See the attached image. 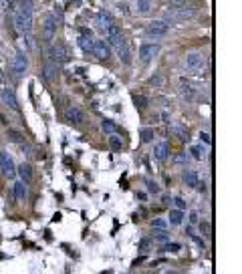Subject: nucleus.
<instances>
[{"label": "nucleus", "instance_id": "nucleus-3", "mask_svg": "<svg viewBox=\"0 0 242 274\" xmlns=\"http://www.w3.org/2000/svg\"><path fill=\"white\" fill-rule=\"evenodd\" d=\"M47 54H49L53 65H65L73 59L71 52H69V47H65V45H51Z\"/></svg>", "mask_w": 242, "mask_h": 274}, {"label": "nucleus", "instance_id": "nucleus-36", "mask_svg": "<svg viewBox=\"0 0 242 274\" xmlns=\"http://www.w3.org/2000/svg\"><path fill=\"white\" fill-rule=\"evenodd\" d=\"M198 137H200V141H202L204 145H210V135H208L206 131H200V133H198Z\"/></svg>", "mask_w": 242, "mask_h": 274}, {"label": "nucleus", "instance_id": "nucleus-47", "mask_svg": "<svg viewBox=\"0 0 242 274\" xmlns=\"http://www.w3.org/2000/svg\"><path fill=\"white\" fill-rule=\"evenodd\" d=\"M0 91H2V89H0Z\"/></svg>", "mask_w": 242, "mask_h": 274}, {"label": "nucleus", "instance_id": "nucleus-4", "mask_svg": "<svg viewBox=\"0 0 242 274\" xmlns=\"http://www.w3.org/2000/svg\"><path fill=\"white\" fill-rule=\"evenodd\" d=\"M41 36H43V41L45 43H53L54 39V34H57V21H54V14H45L43 18V25H41Z\"/></svg>", "mask_w": 242, "mask_h": 274}, {"label": "nucleus", "instance_id": "nucleus-43", "mask_svg": "<svg viewBox=\"0 0 242 274\" xmlns=\"http://www.w3.org/2000/svg\"><path fill=\"white\" fill-rule=\"evenodd\" d=\"M2 85H4V73L0 71V89H2Z\"/></svg>", "mask_w": 242, "mask_h": 274}, {"label": "nucleus", "instance_id": "nucleus-17", "mask_svg": "<svg viewBox=\"0 0 242 274\" xmlns=\"http://www.w3.org/2000/svg\"><path fill=\"white\" fill-rule=\"evenodd\" d=\"M95 23H97L99 30H103V32H107V28H109L111 25H115V23H113V18H111V14H109V12H99V14L95 16Z\"/></svg>", "mask_w": 242, "mask_h": 274}, {"label": "nucleus", "instance_id": "nucleus-28", "mask_svg": "<svg viewBox=\"0 0 242 274\" xmlns=\"http://www.w3.org/2000/svg\"><path fill=\"white\" fill-rule=\"evenodd\" d=\"M174 135H176V137H178L182 143H186V141H188V131H186L182 125H176V127H174Z\"/></svg>", "mask_w": 242, "mask_h": 274}, {"label": "nucleus", "instance_id": "nucleus-14", "mask_svg": "<svg viewBox=\"0 0 242 274\" xmlns=\"http://www.w3.org/2000/svg\"><path fill=\"white\" fill-rule=\"evenodd\" d=\"M93 54H95L99 61H107L111 57V47L105 41H95V45H93Z\"/></svg>", "mask_w": 242, "mask_h": 274}, {"label": "nucleus", "instance_id": "nucleus-24", "mask_svg": "<svg viewBox=\"0 0 242 274\" xmlns=\"http://www.w3.org/2000/svg\"><path fill=\"white\" fill-rule=\"evenodd\" d=\"M135 8L141 14H147L152 10V0H135Z\"/></svg>", "mask_w": 242, "mask_h": 274}, {"label": "nucleus", "instance_id": "nucleus-38", "mask_svg": "<svg viewBox=\"0 0 242 274\" xmlns=\"http://www.w3.org/2000/svg\"><path fill=\"white\" fill-rule=\"evenodd\" d=\"M174 204L178 206V210H182V212L186 210V202H184V199H182V198H174Z\"/></svg>", "mask_w": 242, "mask_h": 274}, {"label": "nucleus", "instance_id": "nucleus-26", "mask_svg": "<svg viewBox=\"0 0 242 274\" xmlns=\"http://www.w3.org/2000/svg\"><path fill=\"white\" fill-rule=\"evenodd\" d=\"M43 77H45L47 83H53V81H54V65H53V63L43 67Z\"/></svg>", "mask_w": 242, "mask_h": 274}, {"label": "nucleus", "instance_id": "nucleus-39", "mask_svg": "<svg viewBox=\"0 0 242 274\" xmlns=\"http://www.w3.org/2000/svg\"><path fill=\"white\" fill-rule=\"evenodd\" d=\"M83 4V0H69V6L71 8H79Z\"/></svg>", "mask_w": 242, "mask_h": 274}, {"label": "nucleus", "instance_id": "nucleus-25", "mask_svg": "<svg viewBox=\"0 0 242 274\" xmlns=\"http://www.w3.org/2000/svg\"><path fill=\"white\" fill-rule=\"evenodd\" d=\"M101 129H103L105 133H109V135H115L117 125H115L113 121H109V119H103V121H101Z\"/></svg>", "mask_w": 242, "mask_h": 274}, {"label": "nucleus", "instance_id": "nucleus-40", "mask_svg": "<svg viewBox=\"0 0 242 274\" xmlns=\"http://www.w3.org/2000/svg\"><path fill=\"white\" fill-rule=\"evenodd\" d=\"M184 159H186V155H184V153H180V155L176 157V163H178V166H184V163H186Z\"/></svg>", "mask_w": 242, "mask_h": 274}, {"label": "nucleus", "instance_id": "nucleus-30", "mask_svg": "<svg viewBox=\"0 0 242 274\" xmlns=\"http://www.w3.org/2000/svg\"><path fill=\"white\" fill-rule=\"evenodd\" d=\"M190 153L198 159V161H202V155H204V148L202 145H190Z\"/></svg>", "mask_w": 242, "mask_h": 274}, {"label": "nucleus", "instance_id": "nucleus-22", "mask_svg": "<svg viewBox=\"0 0 242 274\" xmlns=\"http://www.w3.org/2000/svg\"><path fill=\"white\" fill-rule=\"evenodd\" d=\"M139 139H141V143H143V145L154 143V139H156V131H154V129H150V127H145V129H141V133H139Z\"/></svg>", "mask_w": 242, "mask_h": 274}, {"label": "nucleus", "instance_id": "nucleus-32", "mask_svg": "<svg viewBox=\"0 0 242 274\" xmlns=\"http://www.w3.org/2000/svg\"><path fill=\"white\" fill-rule=\"evenodd\" d=\"M134 103H135L137 109H145L147 107V99L143 95H134Z\"/></svg>", "mask_w": 242, "mask_h": 274}, {"label": "nucleus", "instance_id": "nucleus-18", "mask_svg": "<svg viewBox=\"0 0 242 274\" xmlns=\"http://www.w3.org/2000/svg\"><path fill=\"white\" fill-rule=\"evenodd\" d=\"M115 50H117V57H119V61H121L123 65H129V63H132V52H129V47L125 45V41H123Z\"/></svg>", "mask_w": 242, "mask_h": 274}, {"label": "nucleus", "instance_id": "nucleus-27", "mask_svg": "<svg viewBox=\"0 0 242 274\" xmlns=\"http://www.w3.org/2000/svg\"><path fill=\"white\" fill-rule=\"evenodd\" d=\"M109 145H111V149L113 151H121L123 149V141L119 135H109Z\"/></svg>", "mask_w": 242, "mask_h": 274}, {"label": "nucleus", "instance_id": "nucleus-10", "mask_svg": "<svg viewBox=\"0 0 242 274\" xmlns=\"http://www.w3.org/2000/svg\"><path fill=\"white\" fill-rule=\"evenodd\" d=\"M27 67H28V61L25 57V52L23 50H16L14 59H12V71H14V75L16 77H23L25 73H27Z\"/></svg>", "mask_w": 242, "mask_h": 274}, {"label": "nucleus", "instance_id": "nucleus-45", "mask_svg": "<svg viewBox=\"0 0 242 274\" xmlns=\"http://www.w3.org/2000/svg\"><path fill=\"white\" fill-rule=\"evenodd\" d=\"M2 2H6V4H10V0H2Z\"/></svg>", "mask_w": 242, "mask_h": 274}, {"label": "nucleus", "instance_id": "nucleus-29", "mask_svg": "<svg viewBox=\"0 0 242 274\" xmlns=\"http://www.w3.org/2000/svg\"><path fill=\"white\" fill-rule=\"evenodd\" d=\"M8 139H12V141H14V143H18V145L27 143V141H25V137H23L21 133H18L16 129H8Z\"/></svg>", "mask_w": 242, "mask_h": 274}, {"label": "nucleus", "instance_id": "nucleus-15", "mask_svg": "<svg viewBox=\"0 0 242 274\" xmlns=\"http://www.w3.org/2000/svg\"><path fill=\"white\" fill-rule=\"evenodd\" d=\"M67 119H69V123H73V125H83L85 115H83V111H81L79 107H69V109H67Z\"/></svg>", "mask_w": 242, "mask_h": 274}, {"label": "nucleus", "instance_id": "nucleus-6", "mask_svg": "<svg viewBox=\"0 0 242 274\" xmlns=\"http://www.w3.org/2000/svg\"><path fill=\"white\" fill-rule=\"evenodd\" d=\"M158 52H160V45H156V43H143L139 47V63L141 65L152 63L158 57Z\"/></svg>", "mask_w": 242, "mask_h": 274}, {"label": "nucleus", "instance_id": "nucleus-41", "mask_svg": "<svg viewBox=\"0 0 242 274\" xmlns=\"http://www.w3.org/2000/svg\"><path fill=\"white\" fill-rule=\"evenodd\" d=\"M79 32H81V36H93V32H91V28H81Z\"/></svg>", "mask_w": 242, "mask_h": 274}, {"label": "nucleus", "instance_id": "nucleus-12", "mask_svg": "<svg viewBox=\"0 0 242 274\" xmlns=\"http://www.w3.org/2000/svg\"><path fill=\"white\" fill-rule=\"evenodd\" d=\"M121 43H123L121 28H119L117 25H111V26L107 28V45H109V47H113V49H117Z\"/></svg>", "mask_w": 242, "mask_h": 274}, {"label": "nucleus", "instance_id": "nucleus-46", "mask_svg": "<svg viewBox=\"0 0 242 274\" xmlns=\"http://www.w3.org/2000/svg\"><path fill=\"white\" fill-rule=\"evenodd\" d=\"M165 274H178V272H165Z\"/></svg>", "mask_w": 242, "mask_h": 274}, {"label": "nucleus", "instance_id": "nucleus-21", "mask_svg": "<svg viewBox=\"0 0 242 274\" xmlns=\"http://www.w3.org/2000/svg\"><path fill=\"white\" fill-rule=\"evenodd\" d=\"M184 222V212L182 210H170V218H167V224L180 226Z\"/></svg>", "mask_w": 242, "mask_h": 274}, {"label": "nucleus", "instance_id": "nucleus-37", "mask_svg": "<svg viewBox=\"0 0 242 274\" xmlns=\"http://www.w3.org/2000/svg\"><path fill=\"white\" fill-rule=\"evenodd\" d=\"M198 228H200L202 234H208V232H210V224H208V222H200Z\"/></svg>", "mask_w": 242, "mask_h": 274}, {"label": "nucleus", "instance_id": "nucleus-13", "mask_svg": "<svg viewBox=\"0 0 242 274\" xmlns=\"http://www.w3.org/2000/svg\"><path fill=\"white\" fill-rule=\"evenodd\" d=\"M167 157H170V145H167V141H156L154 143V159L163 163Z\"/></svg>", "mask_w": 242, "mask_h": 274}, {"label": "nucleus", "instance_id": "nucleus-42", "mask_svg": "<svg viewBox=\"0 0 242 274\" xmlns=\"http://www.w3.org/2000/svg\"><path fill=\"white\" fill-rule=\"evenodd\" d=\"M190 220H192V222H194V224H196V222H198V214H196V212H192V214H190Z\"/></svg>", "mask_w": 242, "mask_h": 274}, {"label": "nucleus", "instance_id": "nucleus-19", "mask_svg": "<svg viewBox=\"0 0 242 274\" xmlns=\"http://www.w3.org/2000/svg\"><path fill=\"white\" fill-rule=\"evenodd\" d=\"M77 45L83 52H93V45H95V41H93V36H81L77 39Z\"/></svg>", "mask_w": 242, "mask_h": 274}, {"label": "nucleus", "instance_id": "nucleus-31", "mask_svg": "<svg viewBox=\"0 0 242 274\" xmlns=\"http://www.w3.org/2000/svg\"><path fill=\"white\" fill-rule=\"evenodd\" d=\"M152 226L156 228V230H165L167 228V220H163V218H154V222H152Z\"/></svg>", "mask_w": 242, "mask_h": 274}, {"label": "nucleus", "instance_id": "nucleus-35", "mask_svg": "<svg viewBox=\"0 0 242 274\" xmlns=\"http://www.w3.org/2000/svg\"><path fill=\"white\" fill-rule=\"evenodd\" d=\"M180 250V244H163L161 246V252H178Z\"/></svg>", "mask_w": 242, "mask_h": 274}, {"label": "nucleus", "instance_id": "nucleus-16", "mask_svg": "<svg viewBox=\"0 0 242 274\" xmlns=\"http://www.w3.org/2000/svg\"><path fill=\"white\" fill-rule=\"evenodd\" d=\"M12 194H14V198H16V202H25L27 196H28V188H27L25 181H14Z\"/></svg>", "mask_w": 242, "mask_h": 274}, {"label": "nucleus", "instance_id": "nucleus-7", "mask_svg": "<svg viewBox=\"0 0 242 274\" xmlns=\"http://www.w3.org/2000/svg\"><path fill=\"white\" fill-rule=\"evenodd\" d=\"M167 32H170V23L163 21V18H158V21H152L150 25H147L145 28V34H150V36H165Z\"/></svg>", "mask_w": 242, "mask_h": 274}, {"label": "nucleus", "instance_id": "nucleus-11", "mask_svg": "<svg viewBox=\"0 0 242 274\" xmlns=\"http://www.w3.org/2000/svg\"><path fill=\"white\" fill-rule=\"evenodd\" d=\"M0 97H2V103L10 109V111L21 113V105H18V99H16V95H14V91L2 89V91H0Z\"/></svg>", "mask_w": 242, "mask_h": 274}, {"label": "nucleus", "instance_id": "nucleus-23", "mask_svg": "<svg viewBox=\"0 0 242 274\" xmlns=\"http://www.w3.org/2000/svg\"><path fill=\"white\" fill-rule=\"evenodd\" d=\"M184 184L190 186V188H196L198 186V174L196 172H186L184 174Z\"/></svg>", "mask_w": 242, "mask_h": 274}, {"label": "nucleus", "instance_id": "nucleus-1", "mask_svg": "<svg viewBox=\"0 0 242 274\" xmlns=\"http://www.w3.org/2000/svg\"><path fill=\"white\" fill-rule=\"evenodd\" d=\"M32 14H34V6L30 0H21L18 8L14 12V26L16 32H21L23 36L32 32Z\"/></svg>", "mask_w": 242, "mask_h": 274}, {"label": "nucleus", "instance_id": "nucleus-2", "mask_svg": "<svg viewBox=\"0 0 242 274\" xmlns=\"http://www.w3.org/2000/svg\"><path fill=\"white\" fill-rule=\"evenodd\" d=\"M184 67L186 71L190 73V75H198V73H202V67H204V54L200 50H188L184 57Z\"/></svg>", "mask_w": 242, "mask_h": 274}, {"label": "nucleus", "instance_id": "nucleus-44", "mask_svg": "<svg viewBox=\"0 0 242 274\" xmlns=\"http://www.w3.org/2000/svg\"><path fill=\"white\" fill-rule=\"evenodd\" d=\"M170 2H176V4H180V2H182V0H170Z\"/></svg>", "mask_w": 242, "mask_h": 274}, {"label": "nucleus", "instance_id": "nucleus-9", "mask_svg": "<svg viewBox=\"0 0 242 274\" xmlns=\"http://www.w3.org/2000/svg\"><path fill=\"white\" fill-rule=\"evenodd\" d=\"M178 87H180V93H182V97H184L186 101H196L198 89L194 87V83H192L190 79H180Z\"/></svg>", "mask_w": 242, "mask_h": 274}, {"label": "nucleus", "instance_id": "nucleus-33", "mask_svg": "<svg viewBox=\"0 0 242 274\" xmlns=\"http://www.w3.org/2000/svg\"><path fill=\"white\" fill-rule=\"evenodd\" d=\"M145 186H147V190H150V192L160 194V186L156 184V181H152V179H147V177H145Z\"/></svg>", "mask_w": 242, "mask_h": 274}, {"label": "nucleus", "instance_id": "nucleus-20", "mask_svg": "<svg viewBox=\"0 0 242 274\" xmlns=\"http://www.w3.org/2000/svg\"><path fill=\"white\" fill-rule=\"evenodd\" d=\"M16 175H21L23 177L21 181H25V184H27V181L32 179V168L28 166V163H23L21 168H16Z\"/></svg>", "mask_w": 242, "mask_h": 274}, {"label": "nucleus", "instance_id": "nucleus-8", "mask_svg": "<svg viewBox=\"0 0 242 274\" xmlns=\"http://www.w3.org/2000/svg\"><path fill=\"white\" fill-rule=\"evenodd\" d=\"M194 14H196L194 8L180 6V8H172L170 12L165 14L163 21H190V18H194Z\"/></svg>", "mask_w": 242, "mask_h": 274}, {"label": "nucleus", "instance_id": "nucleus-34", "mask_svg": "<svg viewBox=\"0 0 242 274\" xmlns=\"http://www.w3.org/2000/svg\"><path fill=\"white\" fill-rule=\"evenodd\" d=\"M23 43H25V47H27V50H34V43H32V39H30V34H27V36H23Z\"/></svg>", "mask_w": 242, "mask_h": 274}, {"label": "nucleus", "instance_id": "nucleus-5", "mask_svg": "<svg viewBox=\"0 0 242 274\" xmlns=\"http://www.w3.org/2000/svg\"><path fill=\"white\" fill-rule=\"evenodd\" d=\"M0 174L6 179H16V166L6 151H0Z\"/></svg>", "mask_w": 242, "mask_h": 274}]
</instances>
